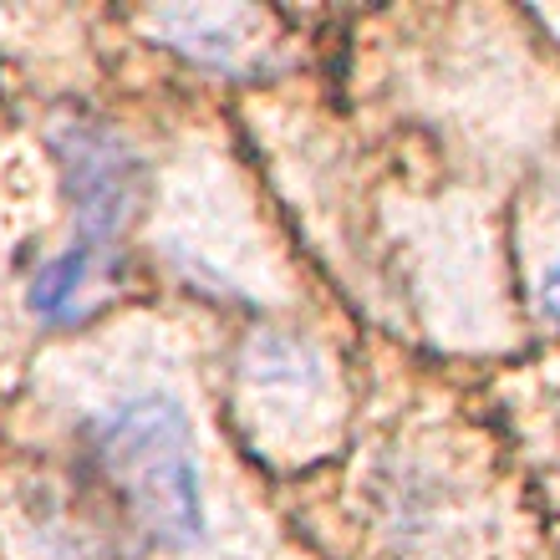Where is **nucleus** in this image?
I'll return each mask as SVG.
<instances>
[{
	"instance_id": "f257e3e1",
	"label": "nucleus",
	"mask_w": 560,
	"mask_h": 560,
	"mask_svg": "<svg viewBox=\"0 0 560 560\" xmlns=\"http://www.w3.org/2000/svg\"><path fill=\"white\" fill-rule=\"evenodd\" d=\"M82 458L118 515L153 550H189L205 535V489L189 418L163 393H128L82 418Z\"/></svg>"
},
{
	"instance_id": "f03ea898",
	"label": "nucleus",
	"mask_w": 560,
	"mask_h": 560,
	"mask_svg": "<svg viewBox=\"0 0 560 560\" xmlns=\"http://www.w3.org/2000/svg\"><path fill=\"white\" fill-rule=\"evenodd\" d=\"M51 159H57L61 199L72 209L77 240L122 250V235L133 230L148 199V163L128 138L103 118L67 113L51 122Z\"/></svg>"
},
{
	"instance_id": "7ed1b4c3",
	"label": "nucleus",
	"mask_w": 560,
	"mask_h": 560,
	"mask_svg": "<svg viewBox=\"0 0 560 560\" xmlns=\"http://www.w3.org/2000/svg\"><path fill=\"white\" fill-rule=\"evenodd\" d=\"M118 280H122V250L72 240L67 250H57L31 276L26 306L46 326H72L88 322L92 311H103L113 301V291H118Z\"/></svg>"
},
{
	"instance_id": "20e7f679",
	"label": "nucleus",
	"mask_w": 560,
	"mask_h": 560,
	"mask_svg": "<svg viewBox=\"0 0 560 560\" xmlns=\"http://www.w3.org/2000/svg\"><path fill=\"white\" fill-rule=\"evenodd\" d=\"M255 11H159L153 26L168 31L174 46L205 61H240L245 51V26H255Z\"/></svg>"
},
{
	"instance_id": "39448f33",
	"label": "nucleus",
	"mask_w": 560,
	"mask_h": 560,
	"mask_svg": "<svg viewBox=\"0 0 560 560\" xmlns=\"http://www.w3.org/2000/svg\"><path fill=\"white\" fill-rule=\"evenodd\" d=\"M535 295H540V311H546V322L560 326V255L546 266V276H540V291H535Z\"/></svg>"
}]
</instances>
